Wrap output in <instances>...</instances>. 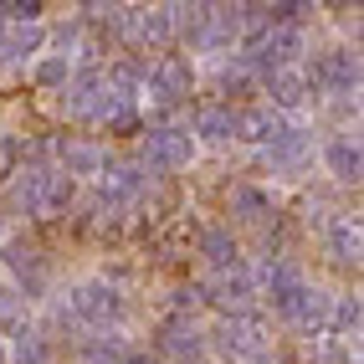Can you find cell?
I'll use <instances>...</instances> for the list:
<instances>
[{"instance_id":"6da1fadb","label":"cell","mask_w":364,"mask_h":364,"mask_svg":"<svg viewBox=\"0 0 364 364\" xmlns=\"http://www.w3.org/2000/svg\"><path fill=\"white\" fill-rule=\"evenodd\" d=\"M72 196H77V185H72L62 169H16V180H11V205L16 210H26L36 215V221H52V215H62L72 205Z\"/></svg>"},{"instance_id":"7a4b0ae2","label":"cell","mask_w":364,"mask_h":364,"mask_svg":"<svg viewBox=\"0 0 364 364\" xmlns=\"http://www.w3.org/2000/svg\"><path fill=\"white\" fill-rule=\"evenodd\" d=\"M205 344H215L231 364H257L262 354H272V328L257 313H226L215 333H205Z\"/></svg>"},{"instance_id":"3957f363","label":"cell","mask_w":364,"mask_h":364,"mask_svg":"<svg viewBox=\"0 0 364 364\" xmlns=\"http://www.w3.org/2000/svg\"><path fill=\"white\" fill-rule=\"evenodd\" d=\"M57 318L87 323L92 333H108V323L124 318V298H118V287H108L103 277H92V282L72 287V298H67V308H57Z\"/></svg>"},{"instance_id":"277c9868","label":"cell","mask_w":364,"mask_h":364,"mask_svg":"<svg viewBox=\"0 0 364 364\" xmlns=\"http://www.w3.org/2000/svg\"><path fill=\"white\" fill-rule=\"evenodd\" d=\"M196 154H200L196 134L180 129V124H159V129L144 134V144H139V164L144 169H164V175H169V169H190Z\"/></svg>"},{"instance_id":"5b68a950","label":"cell","mask_w":364,"mask_h":364,"mask_svg":"<svg viewBox=\"0 0 364 364\" xmlns=\"http://www.w3.org/2000/svg\"><path fill=\"white\" fill-rule=\"evenodd\" d=\"M190 87H196V72H190V62H180V57H159L154 67H144V98L154 108L185 103Z\"/></svg>"},{"instance_id":"8992f818","label":"cell","mask_w":364,"mask_h":364,"mask_svg":"<svg viewBox=\"0 0 364 364\" xmlns=\"http://www.w3.org/2000/svg\"><path fill=\"white\" fill-rule=\"evenodd\" d=\"M118 31L134 46H169L175 41V16H169V6H124Z\"/></svg>"},{"instance_id":"52a82bcc","label":"cell","mask_w":364,"mask_h":364,"mask_svg":"<svg viewBox=\"0 0 364 364\" xmlns=\"http://www.w3.org/2000/svg\"><path fill=\"white\" fill-rule=\"evenodd\" d=\"M328 308H333V293H323V287H313V282H303L287 303H277V313L303 333H328Z\"/></svg>"},{"instance_id":"ba28073f","label":"cell","mask_w":364,"mask_h":364,"mask_svg":"<svg viewBox=\"0 0 364 364\" xmlns=\"http://www.w3.org/2000/svg\"><path fill=\"white\" fill-rule=\"evenodd\" d=\"M308 87H323V92H359V52L338 46V52H323L308 72Z\"/></svg>"},{"instance_id":"9c48e42d","label":"cell","mask_w":364,"mask_h":364,"mask_svg":"<svg viewBox=\"0 0 364 364\" xmlns=\"http://www.w3.org/2000/svg\"><path fill=\"white\" fill-rule=\"evenodd\" d=\"M98 190H103V205H129L149 190V175H144L139 159H108L98 175Z\"/></svg>"},{"instance_id":"30bf717a","label":"cell","mask_w":364,"mask_h":364,"mask_svg":"<svg viewBox=\"0 0 364 364\" xmlns=\"http://www.w3.org/2000/svg\"><path fill=\"white\" fill-rule=\"evenodd\" d=\"M6 267H11V277H16V293L26 298V303L46 293V262H41L36 247H26V241H11V247H6Z\"/></svg>"},{"instance_id":"8fae6325","label":"cell","mask_w":364,"mask_h":364,"mask_svg":"<svg viewBox=\"0 0 364 364\" xmlns=\"http://www.w3.org/2000/svg\"><path fill=\"white\" fill-rule=\"evenodd\" d=\"M57 154H62V175L72 185H77V180H98L103 164H108V149H103L98 139H67Z\"/></svg>"},{"instance_id":"7c38bea8","label":"cell","mask_w":364,"mask_h":364,"mask_svg":"<svg viewBox=\"0 0 364 364\" xmlns=\"http://www.w3.org/2000/svg\"><path fill=\"white\" fill-rule=\"evenodd\" d=\"M98 92H103V67H82V72H72V82L62 87V108H67V118H82V124H92Z\"/></svg>"},{"instance_id":"4fadbf2b","label":"cell","mask_w":364,"mask_h":364,"mask_svg":"<svg viewBox=\"0 0 364 364\" xmlns=\"http://www.w3.org/2000/svg\"><path fill=\"white\" fill-rule=\"evenodd\" d=\"M159 349H164L169 359H180V364H196V359L205 354V333L190 323V318H164V328H159Z\"/></svg>"},{"instance_id":"5bb4252c","label":"cell","mask_w":364,"mask_h":364,"mask_svg":"<svg viewBox=\"0 0 364 364\" xmlns=\"http://www.w3.org/2000/svg\"><path fill=\"white\" fill-rule=\"evenodd\" d=\"M323 252H328L338 267H359L364 236H359V221H354V215H333V221L323 226Z\"/></svg>"},{"instance_id":"9a60e30c","label":"cell","mask_w":364,"mask_h":364,"mask_svg":"<svg viewBox=\"0 0 364 364\" xmlns=\"http://www.w3.org/2000/svg\"><path fill=\"white\" fill-rule=\"evenodd\" d=\"M200 257L210 272H236L241 267V241L231 236V226H205L200 231Z\"/></svg>"},{"instance_id":"2e32d148","label":"cell","mask_w":364,"mask_h":364,"mask_svg":"<svg viewBox=\"0 0 364 364\" xmlns=\"http://www.w3.org/2000/svg\"><path fill=\"white\" fill-rule=\"evenodd\" d=\"M267 92H272V113L282 108V113H293V108H303L308 103V72L303 67H282V72H272L267 77Z\"/></svg>"},{"instance_id":"e0dca14e","label":"cell","mask_w":364,"mask_h":364,"mask_svg":"<svg viewBox=\"0 0 364 364\" xmlns=\"http://www.w3.org/2000/svg\"><path fill=\"white\" fill-rule=\"evenodd\" d=\"M252 298H257V282H252L247 267H236V272H221V277H215V287H210V303H221L226 313H247Z\"/></svg>"},{"instance_id":"ac0fdd59","label":"cell","mask_w":364,"mask_h":364,"mask_svg":"<svg viewBox=\"0 0 364 364\" xmlns=\"http://www.w3.org/2000/svg\"><path fill=\"white\" fill-rule=\"evenodd\" d=\"M46 46V26L41 21H26V26H6L0 31V57L6 62H31Z\"/></svg>"},{"instance_id":"d6986e66","label":"cell","mask_w":364,"mask_h":364,"mask_svg":"<svg viewBox=\"0 0 364 364\" xmlns=\"http://www.w3.org/2000/svg\"><path fill=\"white\" fill-rule=\"evenodd\" d=\"M323 164H328V175L333 180H359V169H364V154H359V139H349V134H338V139H328L323 144Z\"/></svg>"},{"instance_id":"ffe728a7","label":"cell","mask_w":364,"mask_h":364,"mask_svg":"<svg viewBox=\"0 0 364 364\" xmlns=\"http://www.w3.org/2000/svg\"><path fill=\"white\" fill-rule=\"evenodd\" d=\"M196 144L200 139H210V144H226V139H236V113H231V103H205V108H196Z\"/></svg>"},{"instance_id":"44dd1931","label":"cell","mask_w":364,"mask_h":364,"mask_svg":"<svg viewBox=\"0 0 364 364\" xmlns=\"http://www.w3.org/2000/svg\"><path fill=\"white\" fill-rule=\"evenodd\" d=\"M303 282H308V277H303L298 262H267V267H262V287H267V298H272V308L287 303Z\"/></svg>"},{"instance_id":"7402d4cb","label":"cell","mask_w":364,"mask_h":364,"mask_svg":"<svg viewBox=\"0 0 364 364\" xmlns=\"http://www.w3.org/2000/svg\"><path fill=\"white\" fill-rule=\"evenodd\" d=\"M77 359H82V364H129L134 349H129L124 333H92V338H82Z\"/></svg>"},{"instance_id":"603a6c76","label":"cell","mask_w":364,"mask_h":364,"mask_svg":"<svg viewBox=\"0 0 364 364\" xmlns=\"http://www.w3.org/2000/svg\"><path fill=\"white\" fill-rule=\"evenodd\" d=\"M277 113L272 108H236V139H247V144H262V149H267V144H272L277 139Z\"/></svg>"},{"instance_id":"cb8c5ba5","label":"cell","mask_w":364,"mask_h":364,"mask_svg":"<svg viewBox=\"0 0 364 364\" xmlns=\"http://www.w3.org/2000/svg\"><path fill=\"white\" fill-rule=\"evenodd\" d=\"M6 354H11V364H52V344H46V333H36V328H16Z\"/></svg>"},{"instance_id":"d4e9b609","label":"cell","mask_w":364,"mask_h":364,"mask_svg":"<svg viewBox=\"0 0 364 364\" xmlns=\"http://www.w3.org/2000/svg\"><path fill=\"white\" fill-rule=\"evenodd\" d=\"M231 215L236 221H267L272 215V196L267 190H257V185H231Z\"/></svg>"},{"instance_id":"484cf974","label":"cell","mask_w":364,"mask_h":364,"mask_svg":"<svg viewBox=\"0 0 364 364\" xmlns=\"http://www.w3.org/2000/svg\"><path fill=\"white\" fill-rule=\"evenodd\" d=\"M31 82H36L41 92H62V87L72 82V62H67V52H46V57H36Z\"/></svg>"},{"instance_id":"4316f807","label":"cell","mask_w":364,"mask_h":364,"mask_svg":"<svg viewBox=\"0 0 364 364\" xmlns=\"http://www.w3.org/2000/svg\"><path fill=\"white\" fill-rule=\"evenodd\" d=\"M308 154V134L303 129H277V139L267 144V159L272 164H298Z\"/></svg>"},{"instance_id":"83f0119b","label":"cell","mask_w":364,"mask_h":364,"mask_svg":"<svg viewBox=\"0 0 364 364\" xmlns=\"http://www.w3.org/2000/svg\"><path fill=\"white\" fill-rule=\"evenodd\" d=\"M0 328H26V298L16 293V287H6L0 282Z\"/></svg>"},{"instance_id":"f1b7e54d","label":"cell","mask_w":364,"mask_h":364,"mask_svg":"<svg viewBox=\"0 0 364 364\" xmlns=\"http://www.w3.org/2000/svg\"><path fill=\"white\" fill-rule=\"evenodd\" d=\"M257 364H287V359H277V354H262V359H257Z\"/></svg>"},{"instance_id":"f546056e","label":"cell","mask_w":364,"mask_h":364,"mask_svg":"<svg viewBox=\"0 0 364 364\" xmlns=\"http://www.w3.org/2000/svg\"><path fill=\"white\" fill-rule=\"evenodd\" d=\"M0 364H11V354H6V338H0Z\"/></svg>"}]
</instances>
